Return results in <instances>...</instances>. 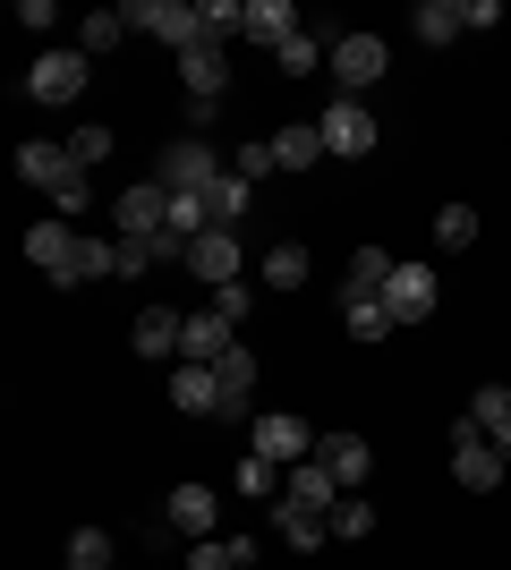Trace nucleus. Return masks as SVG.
<instances>
[{
  "mask_svg": "<svg viewBox=\"0 0 511 570\" xmlns=\"http://www.w3.org/2000/svg\"><path fill=\"white\" fill-rule=\"evenodd\" d=\"M51 205H60V214H86V205H95V170H77V179L51 196Z\"/></svg>",
  "mask_w": 511,
  "mask_h": 570,
  "instance_id": "41",
  "label": "nucleus"
},
{
  "mask_svg": "<svg viewBox=\"0 0 511 570\" xmlns=\"http://www.w3.org/2000/svg\"><path fill=\"white\" fill-rule=\"evenodd\" d=\"M273 163H282V170L333 163V154H324V128H316V119H291V128H273Z\"/></svg>",
  "mask_w": 511,
  "mask_h": 570,
  "instance_id": "20",
  "label": "nucleus"
},
{
  "mask_svg": "<svg viewBox=\"0 0 511 570\" xmlns=\"http://www.w3.org/2000/svg\"><path fill=\"white\" fill-rule=\"evenodd\" d=\"M316 443H324V434L307 426V417H291V409H273V417H256V426H247V452L273 460V469H298V460H316Z\"/></svg>",
  "mask_w": 511,
  "mask_h": 570,
  "instance_id": "3",
  "label": "nucleus"
},
{
  "mask_svg": "<svg viewBox=\"0 0 511 570\" xmlns=\"http://www.w3.org/2000/svg\"><path fill=\"white\" fill-rule=\"evenodd\" d=\"M384 282H392V256L384 247H358L350 256V298H384Z\"/></svg>",
  "mask_w": 511,
  "mask_h": 570,
  "instance_id": "30",
  "label": "nucleus"
},
{
  "mask_svg": "<svg viewBox=\"0 0 511 570\" xmlns=\"http://www.w3.org/2000/svg\"><path fill=\"white\" fill-rule=\"evenodd\" d=\"M120 35H128V9H86V26H77V51H86V60H102Z\"/></svg>",
  "mask_w": 511,
  "mask_h": 570,
  "instance_id": "27",
  "label": "nucleus"
},
{
  "mask_svg": "<svg viewBox=\"0 0 511 570\" xmlns=\"http://www.w3.org/2000/svg\"><path fill=\"white\" fill-rule=\"evenodd\" d=\"M179 324H188V315H170V307H146L137 324H128L137 357H179Z\"/></svg>",
  "mask_w": 511,
  "mask_h": 570,
  "instance_id": "21",
  "label": "nucleus"
},
{
  "mask_svg": "<svg viewBox=\"0 0 511 570\" xmlns=\"http://www.w3.org/2000/svg\"><path fill=\"white\" fill-rule=\"evenodd\" d=\"M77 256H86V238H77L69 222H35V230H26V264L51 273L60 289H77Z\"/></svg>",
  "mask_w": 511,
  "mask_h": 570,
  "instance_id": "8",
  "label": "nucleus"
},
{
  "mask_svg": "<svg viewBox=\"0 0 511 570\" xmlns=\"http://www.w3.org/2000/svg\"><path fill=\"white\" fill-rule=\"evenodd\" d=\"M239 494H247V502H282V469L247 452V460H239Z\"/></svg>",
  "mask_w": 511,
  "mask_h": 570,
  "instance_id": "35",
  "label": "nucleus"
},
{
  "mask_svg": "<svg viewBox=\"0 0 511 570\" xmlns=\"http://www.w3.org/2000/svg\"><path fill=\"white\" fill-rule=\"evenodd\" d=\"M120 273V238H86V256H77V282H111Z\"/></svg>",
  "mask_w": 511,
  "mask_h": 570,
  "instance_id": "37",
  "label": "nucleus"
},
{
  "mask_svg": "<svg viewBox=\"0 0 511 570\" xmlns=\"http://www.w3.org/2000/svg\"><path fill=\"white\" fill-rule=\"evenodd\" d=\"M179 95H188V119H196V128L214 119V102L230 95V69H222V43H196V51H179Z\"/></svg>",
  "mask_w": 511,
  "mask_h": 570,
  "instance_id": "5",
  "label": "nucleus"
},
{
  "mask_svg": "<svg viewBox=\"0 0 511 570\" xmlns=\"http://www.w3.org/2000/svg\"><path fill=\"white\" fill-rule=\"evenodd\" d=\"M341 324H350V341H392V333H401L384 298H350V307H341Z\"/></svg>",
  "mask_w": 511,
  "mask_h": 570,
  "instance_id": "29",
  "label": "nucleus"
},
{
  "mask_svg": "<svg viewBox=\"0 0 511 570\" xmlns=\"http://www.w3.org/2000/svg\"><path fill=\"white\" fill-rule=\"evenodd\" d=\"M316 460L333 469V485H341V494H358L366 476H375V452H366V434H324V443H316Z\"/></svg>",
  "mask_w": 511,
  "mask_h": 570,
  "instance_id": "17",
  "label": "nucleus"
},
{
  "mask_svg": "<svg viewBox=\"0 0 511 570\" xmlns=\"http://www.w3.org/2000/svg\"><path fill=\"white\" fill-rule=\"evenodd\" d=\"M469 417H478V434H487V443H503V452H511V383H478Z\"/></svg>",
  "mask_w": 511,
  "mask_h": 570,
  "instance_id": "22",
  "label": "nucleus"
},
{
  "mask_svg": "<svg viewBox=\"0 0 511 570\" xmlns=\"http://www.w3.org/2000/svg\"><path fill=\"white\" fill-rule=\"evenodd\" d=\"M170 409H179V417H214L222 409V375L214 366H170Z\"/></svg>",
  "mask_w": 511,
  "mask_h": 570,
  "instance_id": "18",
  "label": "nucleus"
},
{
  "mask_svg": "<svg viewBox=\"0 0 511 570\" xmlns=\"http://www.w3.org/2000/svg\"><path fill=\"white\" fill-rule=\"evenodd\" d=\"M188 570H239V562H230V537H196V546H188Z\"/></svg>",
  "mask_w": 511,
  "mask_h": 570,
  "instance_id": "39",
  "label": "nucleus"
},
{
  "mask_svg": "<svg viewBox=\"0 0 511 570\" xmlns=\"http://www.w3.org/2000/svg\"><path fill=\"white\" fill-rule=\"evenodd\" d=\"M26 95L35 102H77L86 95V51H43V60L26 69Z\"/></svg>",
  "mask_w": 511,
  "mask_h": 570,
  "instance_id": "11",
  "label": "nucleus"
},
{
  "mask_svg": "<svg viewBox=\"0 0 511 570\" xmlns=\"http://www.w3.org/2000/svg\"><path fill=\"white\" fill-rule=\"evenodd\" d=\"M69 562L77 570H111V537H102V528H77V537H69Z\"/></svg>",
  "mask_w": 511,
  "mask_h": 570,
  "instance_id": "38",
  "label": "nucleus"
},
{
  "mask_svg": "<svg viewBox=\"0 0 511 570\" xmlns=\"http://www.w3.org/2000/svg\"><path fill=\"white\" fill-rule=\"evenodd\" d=\"M214 520H222L214 485H196V476H188V485H170V494H163V528H170V537H188V546H196V537H214Z\"/></svg>",
  "mask_w": 511,
  "mask_h": 570,
  "instance_id": "10",
  "label": "nucleus"
},
{
  "mask_svg": "<svg viewBox=\"0 0 511 570\" xmlns=\"http://www.w3.org/2000/svg\"><path fill=\"white\" fill-rule=\"evenodd\" d=\"M265 289H282V298L307 289V247H298V238H273L265 247Z\"/></svg>",
  "mask_w": 511,
  "mask_h": 570,
  "instance_id": "24",
  "label": "nucleus"
},
{
  "mask_svg": "<svg viewBox=\"0 0 511 570\" xmlns=\"http://www.w3.org/2000/svg\"><path fill=\"white\" fill-rule=\"evenodd\" d=\"M273 528L291 537V553H316L324 537H333V520H316V511H291V502H273Z\"/></svg>",
  "mask_w": 511,
  "mask_h": 570,
  "instance_id": "28",
  "label": "nucleus"
},
{
  "mask_svg": "<svg viewBox=\"0 0 511 570\" xmlns=\"http://www.w3.org/2000/svg\"><path fill=\"white\" fill-rule=\"evenodd\" d=\"M384 307H392V324H426V315H435V273H426V264H392Z\"/></svg>",
  "mask_w": 511,
  "mask_h": 570,
  "instance_id": "13",
  "label": "nucleus"
},
{
  "mask_svg": "<svg viewBox=\"0 0 511 570\" xmlns=\"http://www.w3.org/2000/svg\"><path fill=\"white\" fill-rule=\"evenodd\" d=\"M239 264H247L239 230H196V238H188V273H196L205 289H230V282H239Z\"/></svg>",
  "mask_w": 511,
  "mask_h": 570,
  "instance_id": "9",
  "label": "nucleus"
},
{
  "mask_svg": "<svg viewBox=\"0 0 511 570\" xmlns=\"http://www.w3.org/2000/svg\"><path fill=\"white\" fill-rule=\"evenodd\" d=\"M324 60H333V43H324V35H307V26H298L282 51H273V69H282V77H316Z\"/></svg>",
  "mask_w": 511,
  "mask_h": 570,
  "instance_id": "26",
  "label": "nucleus"
},
{
  "mask_svg": "<svg viewBox=\"0 0 511 570\" xmlns=\"http://www.w3.org/2000/svg\"><path fill=\"white\" fill-rule=\"evenodd\" d=\"M324 69L341 77V95H358V86H375V77L392 69V51H384V35L350 26V35H333V60H324Z\"/></svg>",
  "mask_w": 511,
  "mask_h": 570,
  "instance_id": "6",
  "label": "nucleus"
},
{
  "mask_svg": "<svg viewBox=\"0 0 511 570\" xmlns=\"http://www.w3.org/2000/svg\"><path fill=\"white\" fill-rule=\"evenodd\" d=\"M69 154H77V170L111 163V128H102V119H77V128H69Z\"/></svg>",
  "mask_w": 511,
  "mask_h": 570,
  "instance_id": "33",
  "label": "nucleus"
},
{
  "mask_svg": "<svg viewBox=\"0 0 511 570\" xmlns=\"http://www.w3.org/2000/svg\"><path fill=\"white\" fill-rule=\"evenodd\" d=\"M154 188H170V196H214L222 188V154L205 137H170L163 154H154Z\"/></svg>",
  "mask_w": 511,
  "mask_h": 570,
  "instance_id": "1",
  "label": "nucleus"
},
{
  "mask_svg": "<svg viewBox=\"0 0 511 570\" xmlns=\"http://www.w3.org/2000/svg\"><path fill=\"white\" fill-rule=\"evenodd\" d=\"M239 35H247V43H265V51H282L298 35V18L282 9V0H247V26H239Z\"/></svg>",
  "mask_w": 511,
  "mask_h": 570,
  "instance_id": "23",
  "label": "nucleus"
},
{
  "mask_svg": "<svg viewBox=\"0 0 511 570\" xmlns=\"http://www.w3.org/2000/svg\"><path fill=\"white\" fill-rule=\"evenodd\" d=\"M333 537H341V546H358V537H375V502L341 494V502H333Z\"/></svg>",
  "mask_w": 511,
  "mask_h": 570,
  "instance_id": "34",
  "label": "nucleus"
},
{
  "mask_svg": "<svg viewBox=\"0 0 511 570\" xmlns=\"http://www.w3.org/2000/svg\"><path fill=\"white\" fill-rule=\"evenodd\" d=\"M417 43H461L469 35V18H461V0H417Z\"/></svg>",
  "mask_w": 511,
  "mask_h": 570,
  "instance_id": "25",
  "label": "nucleus"
},
{
  "mask_svg": "<svg viewBox=\"0 0 511 570\" xmlns=\"http://www.w3.org/2000/svg\"><path fill=\"white\" fill-rule=\"evenodd\" d=\"M111 222H120V238L170 230V188H120V196H111Z\"/></svg>",
  "mask_w": 511,
  "mask_h": 570,
  "instance_id": "15",
  "label": "nucleus"
},
{
  "mask_svg": "<svg viewBox=\"0 0 511 570\" xmlns=\"http://www.w3.org/2000/svg\"><path fill=\"white\" fill-rule=\"evenodd\" d=\"M18 179H26V188H43V196H60L77 179V154H69V145H51V137H26L18 145Z\"/></svg>",
  "mask_w": 511,
  "mask_h": 570,
  "instance_id": "12",
  "label": "nucleus"
},
{
  "mask_svg": "<svg viewBox=\"0 0 511 570\" xmlns=\"http://www.w3.org/2000/svg\"><path fill=\"white\" fill-rule=\"evenodd\" d=\"M18 26H26V35H51V26H60V9H51V0H26Z\"/></svg>",
  "mask_w": 511,
  "mask_h": 570,
  "instance_id": "42",
  "label": "nucleus"
},
{
  "mask_svg": "<svg viewBox=\"0 0 511 570\" xmlns=\"http://www.w3.org/2000/svg\"><path fill=\"white\" fill-rule=\"evenodd\" d=\"M222 350H230V324H222L214 307H205V315H188V324H179V366H214Z\"/></svg>",
  "mask_w": 511,
  "mask_h": 570,
  "instance_id": "19",
  "label": "nucleus"
},
{
  "mask_svg": "<svg viewBox=\"0 0 511 570\" xmlns=\"http://www.w3.org/2000/svg\"><path fill=\"white\" fill-rule=\"evenodd\" d=\"M316 128H324V154H333V163H358V154H375V119H366L358 95H333Z\"/></svg>",
  "mask_w": 511,
  "mask_h": 570,
  "instance_id": "7",
  "label": "nucleus"
},
{
  "mask_svg": "<svg viewBox=\"0 0 511 570\" xmlns=\"http://www.w3.org/2000/svg\"><path fill=\"white\" fill-rule=\"evenodd\" d=\"M230 170H239L247 188H256V179H273V170H282V163H273V137H247L239 154H230Z\"/></svg>",
  "mask_w": 511,
  "mask_h": 570,
  "instance_id": "36",
  "label": "nucleus"
},
{
  "mask_svg": "<svg viewBox=\"0 0 511 570\" xmlns=\"http://www.w3.org/2000/svg\"><path fill=\"white\" fill-rule=\"evenodd\" d=\"M69 570H77V562H69Z\"/></svg>",
  "mask_w": 511,
  "mask_h": 570,
  "instance_id": "43",
  "label": "nucleus"
},
{
  "mask_svg": "<svg viewBox=\"0 0 511 570\" xmlns=\"http://www.w3.org/2000/svg\"><path fill=\"white\" fill-rule=\"evenodd\" d=\"M247 307H256V289H247V282L214 289V315H222V324H247Z\"/></svg>",
  "mask_w": 511,
  "mask_h": 570,
  "instance_id": "40",
  "label": "nucleus"
},
{
  "mask_svg": "<svg viewBox=\"0 0 511 570\" xmlns=\"http://www.w3.org/2000/svg\"><path fill=\"white\" fill-rule=\"evenodd\" d=\"M435 247H452V256L478 247V205H443V214H435Z\"/></svg>",
  "mask_w": 511,
  "mask_h": 570,
  "instance_id": "32",
  "label": "nucleus"
},
{
  "mask_svg": "<svg viewBox=\"0 0 511 570\" xmlns=\"http://www.w3.org/2000/svg\"><path fill=\"white\" fill-rule=\"evenodd\" d=\"M503 469H511V452L478 434V417H461V426H452V476H461L469 494H494V485H503Z\"/></svg>",
  "mask_w": 511,
  "mask_h": 570,
  "instance_id": "4",
  "label": "nucleus"
},
{
  "mask_svg": "<svg viewBox=\"0 0 511 570\" xmlns=\"http://www.w3.org/2000/svg\"><path fill=\"white\" fill-rule=\"evenodd\" d=\"M282 502H291V511H316V520H333L341 485H333V469H324V460H298V469H282Z\"/></svg>",
  "mask_w": 511,
  "mask_h": 570,
  "instance_id": "16",
  "label": "nucleus"
},
{
  "mask_svg": "<svg viewBox=\"0 0 511 570\" xmlns=\"http://www.w3.org/2000/svg\"><path fill=\"white\" fill-rule=\"evenodd\" d=\"M247 205H256V188H247L239 170H222V188H214V230H239Z\"/></svg>",
  "mask_w": 511,
  "mask_h": 570,
  "instance_id": "31",
  "label": "nucleus"
},
{
  "mask_svg": "<svg viewBox=\"0 0 511 570\" xmlns=\"http://www.w3.org/2000/svg\"><path fill=\"white\" fill-rule=\"evenodd\" d=\"M128 35H154V43H170V51H196L205 43V9H196V0H137V9H128Z\"/></svg>",
  "mask_w": 511,
  "mask_h": 570,
  "instance_id": "2",
  "label": "nucleus"
},
{
  "mask_svg": "<svg viewBox=\"0 0 511 570\" xmlns=\"http://www.w3.org/2000/svg\"><path fill=\"white\" fill-rule=\"evenodd\" d=\"M214 375H222V417H247V401H256V375H265V357L247 350V341H230V350L214 357Z\"/></svg>",
  "mask_w": 511,
  "mask_h": 570,
  "instance_id": "14",
  "label": "nucleus"
}]
</instances>
